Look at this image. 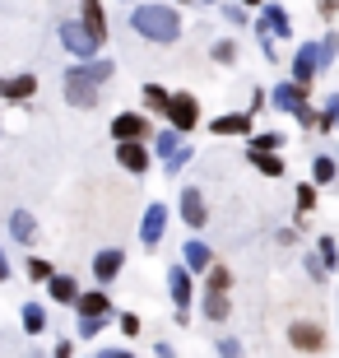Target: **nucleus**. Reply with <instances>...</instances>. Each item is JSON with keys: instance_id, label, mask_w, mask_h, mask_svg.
<instances>
[{"instance_id": "nucleus-1", "label": "nucleus", "mask_w": 339, "mask_h": 358, "mask_svg": "<svg viewBox=\"0 0 339 358\" xmlns=\"http://www.w3.org/2000/svg\"><path fill=\"white\" fill-rule=\"evenodd\" d=\"M131 28L144 42H154V47H172V42L182 38V14L172 10V5H158V0H135Z\"/></svg>"}, {"instance_id": "nucleus-2", "label": "nucleus", "mask_w": 339, "mask_h": 358, "mask_svg": "<svg viewBox=\"0 0 339 358\" xmlns=\"http://www.w3.org/2000/svg\"><path fill=\"white\" fill-rule=\"evenodd\" d=\"M163 121H168L177 135H191L200 126V98L196 93H168V107H163Z\"/></svg>"}, {"instance_id": "nucleus-3", "label": "nucleus", "mask_w": 339, "mask_h": 358, "mask_svg": "<svg viewBox=\"0 0 339 358\" xmlns=\"http://www.w3.org/2000/svg\"><path fill=\"white\" fill-rule=\"evenodd\" d=\"M149 140H154V149H149V154H158L168 173H182L186 163L196 159V154L186 149V135H177V131H172V126H168V131H154V135H149Z\"/></svg>"}, {"instance_id": "nucleus-4", "label": "nucleus", "mask_w": 339, "mask_h": 358, "mask_svg": "<svg viewBox=\"0 0 339 358\" xmlns=\"http://www.w3.org/2000/svg\"><path fill=\"white\" fill-rule=\"evenodd\" d=\"M256 33H261V42H284L293 38V19H288L284 5H261V19H256Z\"/></svg>"}, {"instance_id": "nucleus-5", "label": "nucleus", "mask_w": 339, "mask_h": 358, "mask_svg": "<svg viewBox=\"0 0 339 358\" xmlns=\"http://www.w3.org/2000/svg\"><path fill=\"white\" fill-rule=\"evenodd\" d=\"M168 293H172V303H177V326H191V293H196V284H191V270L186 266L168 270Z\"/></svg>"}, {"instance_id": "nucleus-6", "label": "nucleus", "mask_w": 339, "mask_h": 358, "mask_svg": "<svg viewBox=\"0 0 339 358\" xmlns=\"http://www.w3.org/2000/svg\"><path fill=\"white\" fill-rule=\"evenodd\" d=\"M117 75V66L107 61V56H89V61H79V66L66 70V84H89V89H98V84H107Z\"/></svg>"}, {"instance_id": "nucleus-7", "label": "nucleus", "mask_w": 339, "mask_h": 358, "mask_svg": "<svg viewBox=\"0 0 339 358\" xmlns=\"http://www.w3.org/2000/svg\"><path fill=\"white\" fill-rule=\"evenodd\" d=\"M288 345L298 354H321L326 349V326L321 321H288Z\"/></svg>"}, {"instance_id": "nucleus-8", "label": "nucleus", "mask_w": 339, "mask_h": 358, "mask_svg": "<svg viewBox=\"0 0 339 358\" xmlns=\"http://www.w3.org/2000/svg\"><path fill=\"white\" fill-rule=\"evenodd\" d=\"M56 38H61V47H66L70 56H79V61H89V56H98V42L89 38V28L79 24V19H66V24L56 28Z\"/></svg>"}, {"instance_id": "nucleus-9", "label": "nucleus", "mask_w": 339, "mask_h": 358, "mask_svg": "<svg viewBox=\"0 0 339 358\" xmlns=\"http://www.w3.org/2000/svg\"><path fill=\"white\" fill-rule=\"evenodd\" d=\"M117 163H121L131 177H144V173H149V163H154V154H149V140H117Z\"/></svg>"}, {"instance_id": "nucleus-10", "label": "nucleus", "mask_w": 339, "mask_h": 358, "mask_svg": "<svg viewBox=\"0 0 339 358\" xmlns=\"http://www.w3.org/2000/svg\"><path fill=\"white\" fill-rule=\"evenodd\" d=\"M163 233H168V205L154 200V205L144 210V219H140V242H144V247H158Z\"/></svg>"}, {"instance_id": "nucleus-11", "label": "nucleus", "mask_w": 339, "mask_h": 358, "mask_svg": "<svg viewBox=\"0 0 339 358\" xmlns=\"http://www.w3.org/2000/svg\"><path fill=\"white\" fill-rule=\"evenodd\" d=\"M149 135H154V121L144 112H121L112 121V140H149Z\"/></svg>"}, {"instance_id": "nucleus-12", "label": "nucleus", "mask_w": 339, "mask_h": 358, "mask_svg": "<svg viewBox=\"0 0 339 358\" xmlns=\"http://www.w3.org/2000/svg\"><path fill=\"white\" fill-rule=\"evenodd\" d=\"M121 270H126V252L121 247H103V252L93 256V279L98 284H117Z\"/></svg>"}, {"instance_id": "nucleus-13", "label": "nucleus", "mask_w": 339, "mask_h": 358, "mask_svg": "<svg viewBox=\"0 0 339 358\" xmlns=\"http://www.w3.org/2000/svg\"><path fill=\"white\" fill-rule=\"evenodd\" d=\"M79 24L89 28V38L98 42V47H107V10H103V0H79Z\"/></svg>"}, {"instance_id": "nucleus-14", "label": "nucleus", "mask_w": 339, "mask_h": 358, "mask_svg": "<svg viewBox=\"0 0 339 358\" xmlns=\"http://www.w3.org/2000/svg\"><path fill=\"white\" fill-rule=\"evenodd\" d=\"M307 93H312V89H302V84L288 80V84H274V89L265 93V103L279 107V112H298V107H307Z\"/></svg>"}, {"instance_id": "nucleus-15", "label": "nucleus", "mask_w": 339, "mask_h": 358, "mask_svg": "<svg viewBox=\"0 0 339 358\" xmlns=\"http://www.w3.org/2000/svg\"><path fill=\"white\" fill-rule=\"evenodd\" d=\"M182 219H186V228H191V233H200V228H205L209 205H205V191H200V186H186V191H182Z\"/></svg>"}, {"instance_id": "nucleus-16", "label": "nucleus", "mask_w": 339, "mask_h": 358, "mask_svg": "<svg viewBox=\"0 0 339 358\" xmlns=\"http://www.w3.org/2000/svg\"><path fill=\"white\" fill-rule=\"evenodd\" d=\"M316 75H321V66H316V42H307V47H298V56H293V84L312 89Z\"/></svg>"}, {"instance_id": "nucleus-17", "label": "nucleus", "mask_w": 339, "mask_h": 358, "mask_svg": "<svg viewBox=\"0 0 339 358\" xmlns=\"http://www.w3.org/2000/svg\"><path fill=\"white\" fill-rule=\"evenodd\" d=\"M33 93H38V75H14V80H0V98H5V103H28V98H33Z\"/></svg>"}, {"instance_id": "nucleus-18", "label": "nucleus", "mask_w": 339, "mask_h": 358, "mask_svg": "<svg viewBox=\"0 0 339 358\" xmlns=\"http://www.w3.org/2000/svg\"><path fill=\"white\" fill-rule=\"evenodd\" d=\"M79 317H107L112 312V298L103 289H89V293H75V303H70Z\"/></svg>"}, {"instance_id": "nucleus-19", "label": "nucleus", "mask_w": 339, "mask_h": 358, "mask_svg": "<svg viewBox=\"0 0 339 358\" xmlns=\"http://www.w3.org/2000/svg\"><path fill=\"white\" fill-rule=\"evenodd\" d=\"M214 135H251V112H223V117L209 121Z\"/></svg>"}, {"instance_id": "nucleus-20", "label": "nucleus", "mask_w": 339, "mask_h": 358, "mask_svg": "<svg viewBox=\"0 0 339 358\" xmlns=\"http://www.w3.org/2000/svg\"><path fill=\"white\" fill-rule=\"evenodd\" d=\"M209 261H214V252H209V247H205L200 238H191V242L182 247V266L191 270V275H205V270H209Z\"/></svg>"}, {"instance_id": "nucleus-21", "label": "nucleus", "mask_w": 339, "mask_h": 358, "mask_svg": "<svg viewBox=\"0 0 339 358\" xmlns=\"http://www.w3.org/2000/svg\"><path fill=\"white\" fill-rule=\"evenodd\" d=\"M10 238H14V242H24V247H28V242L38 238V219H33L28 210H10Z\"/></svg>"}, {"instance_id": "nucleus-22", "label": "nucleus", "mask_w": 339, "mask_h": 358, "mask_svg": "<svg viewBox=\"0 0 339 358\" xmlns=\"http://www.w3.org/2000/svg\"><path fill=\"white\" fill-rule=\"evenodd\" d=\"M339 177V159L335 154H316L312 159V186H330Z\"/></svg>"}, {"instance_id": "nucleus-23", "label": "nucleus", "mask_w": 339, "mask_h": 358, "mask_svg": "<svg viewBox=\"0 0 339 358\" xmlns=\"http://www.w3.org/2000/svg\"><path fill=\"white\" fill-rule=\"evenodd\" d=\"M233 289V270L223 266V261H209L205 270V293H228Z\"/></svg>"}, {"instance_id": "nucleus-24", "label": "nucleus", "mask_w": 339, "mask_h": 358, "mask_svg": "<svg viewBox=\"0 0 339 358\" xmlns=\"http://www.w3.org/2000/svg\"><path fill=\"white\" fill-rule=\"evenodd\" d=\"M247 159H251V168H256V173L261 177H284V159H274V154H261V149H247Z\"/></svg>"}, {"instance_id": "nucleus-25", "label": "nucleus", "mask_w": 339, "mask_h": 358, "mask_svg": "<svg viewBox=\"0 0 339 358\" xmlns=\"http://www.w3.org/2000/svg\"><path fill=\"white\" fill-rule=\"evenodd\" d=\"M47 293H52V303H75V293H79V284H75V279H70V275H52V279H47Z\"/></svg>"}, {"instance_id": "nucleus-26", "label": "nucleus", "mask_w": 339, "mask_h": 358, "mask_svg": "<svg viewBox=\"0 0 339 358\" xmlns=\"http://www.w3.org/2000/svg\"><path fill=\"white\" fill-rule=\"evenodd\" d=\"M205 317L209 321H228L233 317V298H228V293H205Z\"/></svg>"}, {"instance_id": "nucleus-27", "label": "nucleus", "mask_w": 339, "mask_h": 358, "mask_svg": "<svg viewBox=\"0 0 339 358\" xmlns=\"http://www.w3.org/2000/svg\"><path fill=\"white\" fill-rule=\"evenodd\" d=\"M66 103L70 107H98V89H89V84H66Z\"/></svg>"}, {"instance_id": "nucleus-28", "label": "nucleus", "mask_w": 339, "mask_h": 358, "mask_svg": "<svg viewBox=\"0 0 339 358\" xmlns=\"http://www.w3.org/2000/svg\"><path fill=\"white\" fill-rule=\"evenodd\" d=\"M24 331L28 335L47 331V307H42V303H24Z\"/></svg>"}, {"instance_id": "nucleus-29", "label": "nucleus", "mask_w": 339, "mask_h": 358, "mask_svg": "<svg viewBox=\"0 0 339 358\" xmlns=\"http://www.w3.org/2000/svg\"><path fill=\"white\" fill-rule=\"evenodd\" d=\"M316 261H321L326 270H339V247H335L330 233H321V242H316Z\"/></svg>"}, {"instance_id": "nucleus-30", "label": "nucleus", "mask_w": 339, "mask_h": 358, "mask_svg": "<svg viewBox=\"0 0 339 358\" xmlns=\"http://www.w3.org/2000/svg\"><path fill=\"white\" fill-rule=\"evenodd\" d=\"M251 149H261V154H279V149H284V135H279V131H261V135H251Z\"/></svg>"}, {"instance_id": "nucleus-31", "label": "nucleus", "mask_w": 339, "mask_h": 358, "mask_svg": "<svg viewBox=\"0 0 339 358\" xmlns=\"http://www.w3.org/2000/svg\"><path fill=\"white\" fill-rule=\"evenodd\" d=\"M144 107L163 117V107H168V89H163V84H144Z\"/></svg>"}, {"instance_id": "nucleus-32", "label": "nucleus", "mask_w": 339, "mask_h": 358, "mask_svg": "<svg viewBox=\"0 0 339 358\" xmlns=\"http://www.w3.org/2000/svg\"><path fill=\"white\" fill-rule=\"evenodd\" d=\"M214 66H237V42L233 38H223V42H214Z\"/></svg>"}, {"instance_id": "nucleus-33", "label": "nucleus", "mask_w": 339, "mask_h": 358, "mask_svg": "<svg viewBox=\"0 0 339 358\" xmlns=\"http://www.w3.org/2000/svg\"><path fill=\"white\" fill-rule=\"evenodd\" d=\"M28 279H33V284H47V279H52L56 275V270H52V261H42V256H28Z\"/></svg>"}, {"instance_id": "nucleus-34", "label": "nucleus", "mask_w": 339, "mask_h": 358, "mask_svg": "<svg viewBox=\"0 0 339 358\" xmlns=\"http://www.w3.org/2000/svg\"><path fill=\"white\" fill-rule=\"evenodd\" d=\"M339 56V33H326V42H316V66H330Z\"/></svg>"}, {"instance_id": "nucleus-35", "label": "nucleus", "mask_w": 339, "mask_h": 358, "mask_svg": "<svg viewBox=\"0 0 339 358\" xmlns=\"http://www.w3.org/2000/svg\"><path fill=\"white\" fill-rule=\"evenodd\" d=\"M219 14H223V19H228V24H233V28H247V24H251V14L242 10L237 0H223V10H219Z\"/></svg>"}, {"instance_id": "nucleus-36", "label": "nucleus", "mask_w": 339, "mask_h": 358, "mask_svg": "<svg viewBox=\"0 0 339 358\" xmlns=\"http://www.w3.org/2000/svg\"><path fill=\"white\" fill-rule=\"evenodd\" d=\"M293 196H298V214H312V210H316V200H321V196H316V186H312V182H302L298 191H293Z\"/></svg>"}, {"instance_id": "nucleus-37", "label": "nucleus", "mask_w": 339, "mask_h": 358, "mask_svg": "<svg viewBox=\"0 0 339 358\" xmlns=\"http://www.w3.org/2000/svg\"><path fill=\"white\" fill-rule=\"evenodd\" d=\"M103 326H107V317H79V335H84V340H93Z\"/></svg>"}, {"instance_id": "nucleus-38", "label": "nucleus", "mask_w": 339, "mask_h": 358, "mask_svg": "<svg viewBox=\"0 0 339 358\" xmlns=\"http://www.w3.org/2000/svg\"><path fill=\"white\" fill-rule=\"evenodd\" d=\"M307 275H312L316 284H326V279H330V270L321 266V261H316V252H307Z\"/></svg>"}, {"instance_id": "nucleus-39", "label": "nucleus", "mask_w": 339, "mask_h": 358, "mask_svg": "<svg viewBox=\"0 0 339 358\" xmlns=\"http://www.w3.org/2000/svg\"><path fill=\"white\" fill-rule=\"evenodd\" d=\"M219 345V358H242V345H237L233 335H223V340H214Z\"/></svg>"}, {"instance_id": "nucleus-40", "label": "nucleus", "mask_w": 339, "mask_h": 358, "mask_svg": "<svg viewBox=\"0 0 339 358\" xmlns=\"http://www.w3.org/2000/svg\"><path fill=\"white\" fill-rule=\"evenodd\" d=\"M121 331H126V335H140V317H135V312H121Z\"/></svg>"}, {"instance_id": "nucleus-41", "label": "nucleus", "mask_w": 339, "mask_h": 358, "mask_svg": "<svg viewBox=\"0 0 339 358\" xmlns=\"http://www.w3.org/2000/svg\"><path fill=\"white\" fill-rule=\"evenodd\" d=\"M316 14H321V19H335V14H339V0H316Z\"/></svg>"}, {"instance_id": "nucleus-42", "label": "nucleus", "mask_w": 339, "mask_h": 358, "mask_svg": "<svg viewBox=\"0 0 339 358\" xmlns=\"http://www.w3.org/2000/svg\"><path fill=\"white\" fill-rule=\"evenodd\" d=\"M70 354H75V345H70V340H61V345H56V354H52V358H70Z\"/></svg>"}, {"instance_id": "nucleus-43", "label": "nucleus", "mask_w": 339, "mask_h": 358, "mask_svg": "<svg viewBox=\"0 0 339 358\" xmlns=\"http://www.w3.org/2000/svg\"><path fill=\"white\" fill-rule=\"evenodd\" d=\"M98 358H135V354H131V349H103Z\"/></svg>"}, {"instance_id": "nucleus-44", "label": "nucleus", "mask_w": 339, "mask_h": 358, "mask_svg": "<svg viewBox=\"0 0 339 358\" xmlns=\"http://www.w3.org/2000/svg\"><path fill=\"white\" fill-rule=\"evenodd\" d=\"M5 279H10V256L0 252V284H5Z\"/></svg>"}, {"instance_id": "nucleus-45", "label": "nucleus", "mask_w": 339, "mask_h": 358, "mask_svg": "<svg viewBox=\"0 0 339 358\" xmlns=\"http://www.w3.org/2000/svg\"><path fill=\"white\" fill-rule=\"evenodd\" d=\"M154 349H158V358H177V354H172V345H163V340H158Z\"/></svg>"}, {"instance_id": "nucleus-46", "label": "nucleus", "mask_w": 339, "mask_h": 358, "mask_svg": "<svg viewBox=\"0 0 339 358\" xmlns=\"http://www.w3.org/2000/svg\"><path fill=\"white\" fill-rule=\"evenodd\" d=\"M237 5H242V10H261L265 0H237Z\"/></svg>"}, {"instance_id": "nucleus-47", "label": "nucleus", "mask_w": 339, "mask_h": 358, "mask_svg": "<svg viewBox=\"0 0 339 358\" xmlns=\"http://www.w3.org/2000/svg\"><path fill=\"white\" fill-rule=\"evenodd\" d=\"M177 5H191V0H177Z\"/></svg>"}, {"instance_id": "nucleus-48", "label": "nucleus", "mask_w": 339, "mask_h": 358, "mask_svg": "<svg viewBox=\"0 0 339 358\" xmlns=\"http://www.w3.org/2000/svg\"><path fill=\"white\" fill-rule=\"evenodd\" d=\"M335 131H339V117H335Z\"/></svg>"}, {"instance_id": "nucleus-49", "label": "nucleus", "mask_w": 339, "mask_h": 358, "mask_svg": "<svg viewBox=\"0 0 339 358\" xmlns=\"http://www.w3.org/2000/svg\"><path fill=\"white\" fill-rule=\"evenodd\" d=\"M205 5H214V0H205Z\"/></svg>"}, {"instance_id": "nucleus-50", "label": "nucleus", "mask_w": 339, "mask_h": 358, "mask_svg": "<svg viewBox=\"0 0 339 358\" xmlns=\"http://www.w3.org/2000/svg\"><path fill=\"white\" fill-rule=\"evenodd\" d=\"M126 5H135V0H126Z\"/></svg>"}, {"instance_id": "nucleus-51", "label": "nucleus", "mask_w": 339, "mask_h": 358, "mask_svg": "<svg viewBox=\"0 0 339 358\" xmlns=\"http://www.w3.org/2000/svg\"><path fill=\"white\" fill-rule=\"evenodd\" d=\"M335 159H339V154H335Z\"/></svg>"}]
</instances>
